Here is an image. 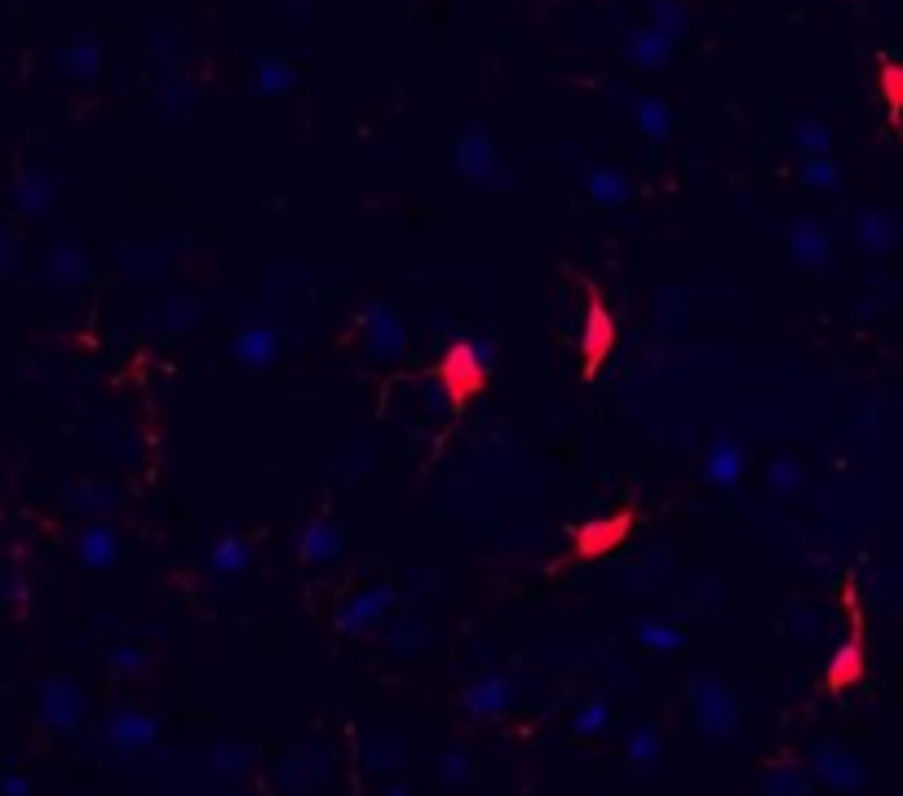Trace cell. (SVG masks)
<instances>
[{"label": "cell", "instance_id": "cell-10", "mask_svg": "<svg viewBox=\"0 0 903 796\" xmlns=\"http://www.w3.org/2000/svg\"><path fill=\"white\" fill-rule=\"evenodd\" d=\"M337 549H342V526H337V522L314 518V522L301 531V558H306V562H329Z\"/></svg>", "mask_w": 903, "mask_h": 796}, {"label": "cell", "instance_id": "cell-1", "mask_svg": "<svg viewBox=\"0 0 903 796\" xmlns=\"http://www.w3.org/2000/svg\"><path fill=\"white\" fill-rule=\"evenodd\" d=\"M438 385L447 394V403L452 408H466L470 398H479V389L487 385V363L479 355L474 341H457V346H447L443 359H438Z\"/></svg>", "mask_w": 903, "mask_h": 796}, {"label": "cell", "instance_id": "cell-7", "mask_svg": "<svg viewBox=\"0 0 903 796\" xmlns=\"http://www.w3.org/2000/svg\"><path fill=\"white\" fill-rule=\"evenodd\" d=\"M509 699H514L509 677H479V682H470V691H466V708H470L474 717H500V712L509 708Z\"/></svg>", "mask_w": 903, "mask_h": 796}, {"label": "cell", "instance_id": "cell-11", "mask_svg": "<svg viewBox=\"0 0 903 796\" xmlns=\"http://www.w3.org/2000/svg\"><path fill=\"white\" fill-rule=\"evenodd\" d=\"M806 792H811V779L793 761H780L762 774V796H806Z\"/></svg>", "mask_w": 903, "mask_h": 796}, {"label": "cell", "instance_id": "cell-3", "mask_svg": "<svg viewBox=\"0 0 903 796\" xmlns=\"http://www.w3.org/2000/svg\"><path fill=\"white\" fill-rule=\"evenodd\" d=\"M638 513L633 509H620L611 518H598V522H580L571 531V562H594L611 549H620L629 540V531H633Z\"/></svg>", "mask_w": 903, "mask_h": 796}, {"label": "cell", "instance_id": "cell-16", "mask_svg": "<svg viewBox=\"0 0 903 796\" xmlns=\"http://www.w3.org/2000/svg\"><path fill=\"white\" fill-rule=\"evenodd\" d=\"M638 642L647 646V650H678V646H682V633H678V629H665V624H656V620H642V624H638Z\"/></svg>", "mask_w": 903, "mask_h": 796}, {"label": "cell", "instance_id": "cell-13", "mask_svg": "<svg viewBox=\"0 0 903 796\" xmlns=\"http://www.w3.org/2000/svg\"><path fill=\"white\" fill-rule=\"evenodd\" d=\"M894 239H899L894 217H886V213H864L859 217V244L868 252H886V248H894Z\"/></svg>", "mask_w": 903, "mask_h": 796}, {"label": "cell", "instance_id": "cell-6", "mask_svg": "<svg viewBox=\"0 0 903 796\" xmlns=\"http://www.w3.org/2000/svg\"><path fill=\"white\" fill-rule=\"evenodd\" d=\"M811 766H815V774H819L828 787H837V792H855V787H864V766H859V757L846 753V748H837V744H819V748L811 753Z\"/></svg>", "mask_w": 903, "mask_h": 796}, {"label": "cell", "instance_id": "cell-8", "mask_svg": "<svg viewBox=\"0 0 903 796\" xmlns=\"http://www.w3.org/2000/svg\"><path fill=\"white\" fill-rule=\"evenodd\" d=\"M740 474H744V451L731 438H718L704 456V478L714 487H731Z\"/></svg>", "mask_w": 903, "mask_h": 796}, {"label": "cell", "instance_id": "cell-21", "mask_svg": "<svg viewBox=\"0 0 903 796\" xmlns=\"http://www.w3.org/2000/svg\"><path fill=\"white\" fill-rule=\"evenodd\" d=\"M438 774H443V779H452V783H457V779L466 774V753L457 748V753H452V757H443V766H438Z\"/></svg>", "mask_w": 903, "mask_h": 796}, {"label": "cell", "instance_id": "cell-20", "mask_svg": "<svg viewBox=\"0 0 903 796\" xmlns=\"http://www.w3.org/2000/svg\"><path fill=\"white\" fill-rule=\"evenodd\" d=\"M89 562H111V536L107 531H94L89 536Z\"/></svg>", "mask_w": 903, "mask_h": 796}, {"label": "cell", "instance_id": "cell-17", "mask_svg": "<svg viewBox=\"0 0 903 796\" xmlns=\"http://www.w3.org/2000/svg\"><path fill=\"white\" fill-rule=\"evenodd\" d=\"M793 252H797V261H806V265H819V261L828 257V239H824L815 226H802V231L793 235Z\"/></svg>", "mask_w": 903, "mask_h": 796}, {"label": "cell", "instance_id": "cell-5", "mask_svg": "<svg viewBox=\"0 0 903 796\" xmlns=\"http://www.w3.org/2000/svg\"><path fill=\"white\" fill-rule=\"evenodd\" d=\"M859 677H864V624H859V611H855V602H851V637L842 642V650L832 655L828 673H824V686H828L832 695H842V691L859 686Z\"/></svg>", "mask_w": 903, "mask_h": 796}, {"label": "cell", "instance_id": "cell-18", "mask_svg": "<svg viewBox=\"0 0 903 796\" xmlns=\"http://www.w3.org/2000/svg\"><path fill=\"white\" fill-rule=\"evenodd\" d=\"M660 753H665V748H660V739H656V730H652V725L633 730V739H629V761H633V766H652Z\"/></svg>", "mask_w": 903, "mask_h": 796}, {"label": "cell", "instance_id": "cell-14", "mask_svg": "<svg viewBox=\"0 0 903 796\" xmlns=\"http://www.w3.org/2000/svg\"><path fill=\"white\" fill-rule=\"evenodd\" d=\"M235 355L248 368H267L275 359V337H271V332H244V337L235 341Z\"/></svg>", "mask_w": 903, "mask_h": 796}, {"label": "cell", "instance_id": "cell-2", "mask_svg": "<svg viewBox=\"0 0 903 796\" xmlns=\"http://www.w3.org/2000/svg\"><path fill=\"white\" fill-rule=\"evenodd\" d=\"M691 708H695V725H700V735L708 739H727L735 721H740V708L731 699V691L714 677V673H695L691 677Z\"/></svg>", "mask_w": 903, "mask_h": 796}, {"label": "cell", "instance_id": "cell-9", "mask_svg": "<svg viewBox=\"0 0 903 796\" xmlns=\"http://www.w3.org/2000/svg\"><path fill=\"white\" fill-rule=\"evenodd\" d=\"M391 602H395V593H391V588H368L355 607H346V615H337V629H346V633H363L372 620H381V615H385V607H391Z\"/></svg>", "mask_w": 903, "mask_h": 796}, {"label": "cell", "instance_id": "cell-15", "mask_svg": "<svg viewBox=\"0 0 903 796\" xmlns=\"http://www.w3.org/2000/svg\"><path fill=\"white\" fill-rule=\"evenodd\" d=\"M244 562H248V545L239 536H222V545L213 549V571L218 575H235Z\"/></svg>", "mask_w": 903, "mask_h": 796}, {"label": "cell", "instance_id": "cell-19", "mask_svg": "<svg viewBox=\"0 0 903 796\" xmlns=\"http://www.w3.org/2000/svg\"><path fill=\"white\" fill-rule=\"evenodd\" d=\"M603 725H607V704H585V708H580V721H576L580 735H590V730H603Z\"/></svg>", "mask_w": 903, "mask_h": 796}, {"label": "cell", "instance_id": "cell-4", "mask_svg": "<svg viewBox=\"0 0 903 796\" xmlns=\"http://www.w3.org/2000/svg\"><path fill=\"white\" fill-rule=\"evenodd\" d=\"M616 346V323H611V310L603 306L598 293H590V310H585V332H580V363H585V376L594 381L598 368L607 363Z\"/></svg>", "mask_w": 903, "mask_h": 796}, {"label": "cell", "instance_id": "cell-12", "mask_svg": "<svg viewBox=\"0 0 903 796\" xmlns=\"http://www.w3.org/2000/svg\"><path fill=\"white\" fill-rule=\"evenodd\" d=\"M368 337H372V346L381 350V359H391V355H399V346H404V332H399V319H395L391 310H381V306H372V310H368Z\"/></svg>", "mask_w": 903, "mask_h": 796}, {"label": "cell", "instance_id": "cell-22", "mask_svg": "<svg viewBox=\"0 0 903 796\" xmlns=\"http://www.w3.org/2000/svg\"><path fill=\"white\" fill-rule=\"evenodd\" d=\"M806 173H811V182H819V186H832V182H837V173H832L828 164H811Z\"/></svg>", "mask_w": 903, "mask_h": 796}]
</instances>
